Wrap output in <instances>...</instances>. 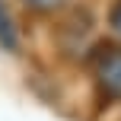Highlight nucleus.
<instances>
[{"instance_id":"20e7f679","label":"nucleus","mask_w":121,"mask_h":121,"mask_svg":"<svg viewBox=\"0 0 121 121\" xmlns=\"http://www.w3.org/2000/svg\"><path fill=\"white\" fill-rule=\"evenodd\" d=\"M112 29H115V32H121V0L112 6Z\"/></svg>"},{"instance_id":"7ed1b4c3","label":"nucleus","mask_w":121,"mask_h":121,"mask_svg":"<svg viewBox=\"0 0 121 121\" xmlns=\"http://www.w3.org/2000/svg\"><path fill=\"white\" fill-rule=\"evenodd\" d=\"M26 6H32V10H38V13H48V10H57L64 0H22Z\"/></svg>"},{"instance_id":"f03ea898","label":"nucleus","mask_w":121,"mask_h":121,"mask_svg":"<svg viewBox=\"0 0 121 121\" xmlns=\"http://www.w3.org/2000/svg\"><path fill=\"white\" fill-rule=\"evenodd\" d=\"M0 48L3 51H16L19 48V29H16V19H13L6 0H0Z\"/></svg>"},{"instance_id":"f257e3e1","label":"nucleus","mask_w":121,"mask_h":121,"mask_svg":"<svg viewBox=\"0 0 121 121\" xmlns=\"http://www.w3.org/2000/svg\"><path fill=\"white\" fill-rule=\"evenodd\" d=\"M92 77L105 99H121V45H99L92 54Z\"/></svg>"}]
</instances>
